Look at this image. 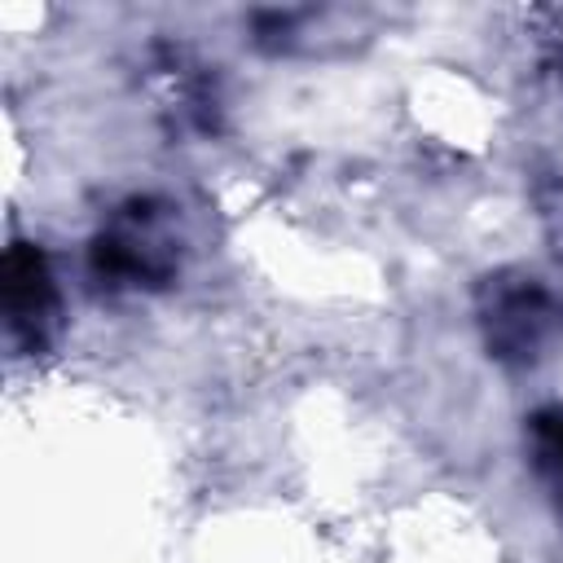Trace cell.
Returning <instances> with one entry per match:
<instances>
[{"mask_svg": "<svg viewBox=\"0 0 563 563\" xmlns=\"http://www.w3.org/2000/svg\"><path fill=\"white\" fill-rule=\"evenodd\" d=\"M479 325L493 356L528 365L563 334V299L532 273H497L479 286Z\"/></svg>", "mask_w": 563, "mask_h": 563, "instance_id": "1", "label": "cell"}, {"mask_svg": "<svg viewBox=\"0 0 563 563\" xmlns=\"http://www.w3.org/2000/svg\"><path fill=\"white\" fill-rule=\"evenodd\" d=\"M92 268L110 286H163L176 273V238L167 224V207L154 198H136L119 207L110 229L92 242Z\"/></svg>", "mask_w": 563, "mask_h": 563, "instance_id": "2", "label": "cell"}, {"mask_svg": "<svg viewBox=\"0 0 563 563\" xmlns=\"http://www.w3.org/2000/svg\"><path fill=\"white\" fill-rule=\"evenodd\" d=\"M4 312H9L13 339H22L26 347H44V339L57 321L53 277L44 268V255L26 242H18L4 260Z\"/></svg>", "mask_w": 563, "mask_h": 563, "instance_id": "3", "label": "cell"}, {"mask_svg": "<svg viewBox=\"0 0 563 563\" xmlns=\"http://www.w3.org/2000/svg\"><path fill=\"white\" fill-rule=\"evenodd\" d=\"M532 453H537V466H541V475L550 479V488L563 506V405L541 409L532 418Z\"/></svg>", "mask_w": 563, "mask_h": 563, "instance_id": "4", "label": "cell"}]
</instances>
